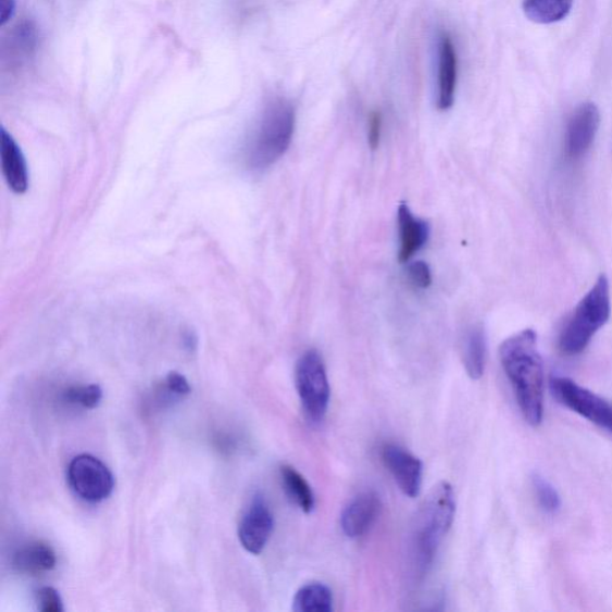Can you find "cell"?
<instances>
[{"instance_id": "8992f818", "label": "cell", "mask_w": 612, "mask_h": 612, "mask_svg": "<svg viewBox=\"0 0 612 612\" xmlns=\"http://www.w3.org/2000/svg\"><path fill=\"white\" fill-rule=\"evenodd\" d=\"M554 398L567 410L580 415L598 428L612 435V403L602 396L586 389L567 377H554L550 382Z\"/></svg>"}, {"instance_id": "d4e9b609", "label": "cell", "mask_w": 612, "mask_h": 612, "mask_svg": "<svg viewBox=\"0 0 612 612\" xmlns=\"http://www.w3.org/2000/svg\"><path fill=\"white\" fill-rule=\"evenodd\" d=\"M383 127V116L379 111L372 112L369 118L367 139L372 150L379 147Z\"/></svg>"}, {"instance_id": "9c48e42d", "label": "cell", "mask_w": 612, "mask_h": 612, "mask_svg": "<svg viewBox=\"0 0 612 612\" xmlns=\"http://www.w3.org/2000/svg\"><path fill=\"white\" fill-rule=\"evenodd\" d=\"M601 125V113L592 102L575 108L566 129V153L571 160H579L589 151Z\"/></svg>"}, {"instance_id": "8fae6325", "label": "cell", "mask_w": 612, "mask_h": 612, "mask_svg": "<svg viewBox=\"0 0 612 612\" xmlns=\"http://www.w3.org/2000/svg\"><path fill=\"white\" fill-rule=\"evenodd\" d=\"M459 57L451 36L442 32L438 42V93L440 111H449L454 103L458 88Z\"/></svg>"}, {"instance_id": "4316f807", "label": "cell", "mask_w": 612, "mask_h": 612, "mask_svg": "<svg viewBox=\"0 0 612 612\" xmlns=\"http://www.w3.org/2000/svg\"><path fill=\"white\" fill-rule=\"evenodd\" d=\"M184 342L188 351H195L198 340L193 334L188 333L185 335Z\"/></svg>"}, {"instance_id": "d6986e66", "label": "cell", "mask_w": 612, "mask_h": 612, "mask_svg": "<svg viewBox=\"0 0 612 612\" xmlns=\"http://www.w3.org/2000/svg\"><path fill=\"white\" fill-rule=\"evenodd\" d=\"M333 602V594L327 585L310 583L296 594L292 610L296 612H330Z\"/></svg>"}, {"instance_id": "3957f363", "label": "cell", "mask_w": 612, "mask_h": 612, "mask_svg": "<svg viewBox=\"0 0 612 612\" xmlns=\"http://www.w3.org/2000/svg\"><path fill=\"white\" fill-rule=\"evenodd\" d=\"M296 127V110L282 98L268 102L245 150L250 171L262 172L277 163L289 150Z\"/></svg>"}, {"instance_id": "ba28073f", "label": "cell", "mask_w": 612, "mask_h": 612, "mask_svg": "<svg viewBox=\"0 0 612 612\" xmlns=\"http://www.w3.org/2000/svg\"><path fill=\"white\" fill-rule=\"evenodd\" d=\"M274 529L273 513L261 496L251 501L238 527V538L250 554L259 555L266 548Z\"/></svg>"}, {"instance_id": "7c38bea8", "label": "cell", "mask_w": 612, "mask_h": 612, "mask_svg": "<svg viewBox=\"0 0 612 612\" xmlns=\"http://www.w3.org/2000/svg\"><path fill=\"white\" fill-rule=\"evenodd\" d=\"M382 502L375 491H364L353 498L341 513L344 534L350 538L364 536L376 523Z\"/></svg>"}, {"instance_id": "484cf974", "label": "cell", "mask_w": 612, "mask_h": 612, "mask_svg": "<svg viewBox=\"0 0 612 612\" xmlns=\"http://www.w3.org/2000/svg\"><path fill=\"white\" fill-rule=\"evenodd\" d=\"M15 0H0V23L7 24L15 14Z\"/></svg>"}, {"instance_id": "52a82bcc", "label": "cell", "mask_w": 612, "mask_h": 612, "mask_svg": "<svg viewBox=\"0 0 612 612\" xmlns=\"http://www.w3.org/2000/svg\"><path fill=\"white\" fill-rule=\"evenodd\" d=\"M67 483L84 501L101 502L113 494L115 479L108 466L91 454H79L67 467Z\"/></svg>"}, {"instance_id": "5b68a950", "label": "cell", "mask_w": 612, "mask_h": 612, "mask_svg": "<svg viewBox=\"0 0 612 612\" xmlns=\"http://www.w3.org/2000/svg\"><path fill=\"white\" fill-rule=\"evenodd\" d=\"M296 389L305 417L320 424L326 417L330 401V386L321 354L307 351L298 359L295 372Z\"/></svg>"}, {"instance_id": "6da1fadb", "label": "cell", "mask_w": 612, "mask_h": 612, "mask_svg": "<svg viewBox=\"0 0 612 612\" xmlns=\"http://www.w3.org/2000/svg\"><path fill=\"white\" fill-rule=\"evenodd\" d=\"M499 355L525 422L532 426L541 425L545 365L538 352L537 334L533 329H524L510 336L501 344Z\"/></svg>"}, {"instance_id": "277c9868", "label": "cell", "mask_w": 612, "mask_h": 612, "mask_svg": "<svg viewBox=\"0 0 612 612\" xmlns=\"http://www.w3.org/2000/svg\"><path fill=\"white\" fill-rule=\"evenodd\" d=\"M610 316V285L607 275L601 274L563 326L559 338L560 351L569 357L583 353Z\"/></svg>"}, {"instance_id": "44dd1931", "label": "cell", "mask_w": 612, "mask_h": 612, "mask_svg": "<svg viewBox=\"0 0 612 612\" xmlns=\"http://www.w3.org/2000/svg\"><path fill=\"white\" fill-rule=\"evenodd\" d=\"M103 391L100 386L72 387L64 394V399L71 404H77L86 410H95L102 401Z\"/></svg>"}, {"instance_id": "ac0fdd59", "label": "cell", "mask_w": 612, "mask_h": 612, "mask_svg": "<svg viewBox=\"0 0 612 612\" xmlns=\"http://www.w3.org/2000/svg\"><path fill=\"white\" fill-rule=\"evenodd\" d=\"M573 0H524V14L538 24H553L565 20L572 10Z\"/></svg>"}, {"instance_id": "4fadbf2b", "label": "cell", "mask_w": 612, "mask_h": 612, "mask_svg": "<svg viewBox=\"0 0 612 612\" xmlns=\"http://www.w3.org/2000/svg\"><path fill=\"white\" fill-rule=\"evenodd\" d=\"M401 262L411 261L428 241L429 225L420 220L407 205H401L398 212Z\"/></svg>"}, {"instance_id": "ffe728a7", "label": "cell", "mask_w": 612, "mask_h": 612, "mask_svg": "<svg viewBox=\"0 0 612 612\" xmlns=\"http://www.w3.org/2000/svg\"><path fill=\"white\" fill-rule=\"evenodd\" d=\"M532 482L539 507H541L546 513H558L562 502L557 488L551 485L546 477L539 474H534Z\"/></svg>"}, {"instance_id": "30bf717a", "label": "cell", "mask_w": 612, "mask_h": 612, "mask_svg": "<svg viewBox=\"0 0 612 612\" xmlns=\"http://www.w3.org/2000/svg\"><path fill=\"white\" fill-rule=\"evenodd\" d=\"M382 459L402 494L410 498L417 497L423 485V462L396 444H387L383 448Z\"/></svg>"}, {"instance_id": "5bb4252c", "label": "cell", "mask_w": 612, "mask_h": 612, "mask_svg": "<svg viewBox=\"0 0 612 612\" xmlns=\"http://www.w3.org/2000/svg\"><path fill=\"white\" fill-rule=\"evenodd\" d=\"M2 167L3 174L9 187L15 191L16 195L26 193L29 186V175L26 160L17 146L14 138H12L5 128H2Z\"/></svg>"}, {"instance_id": "9a60e30c", "label": "cell", "mask_w": 612, "mask_h": 612, "mask_svg": "<svg viewBox=\"0 0 612 612\" xmlns=\"http://www.w3.org/2000/svg\"><path fill=\"white\" fill-rule=\"evenodd\" d=\"M55 565L54 550L41 542L23 547L14 557V567L24 574L39 575L52 571Z\"/></svg>"}, {"instance_id": "cb8c5ba5", "label": "cell", "mask_w": 612, "mask_h": 612, "mask_svg": "<svg viewBox=\"0 0 612 612\" xmlns=\"http://www.w3.org/2000/svg\"><path fill=\"white\" fill-rule=\"evenodd\" d=\"M163 389L167 396H173V398H184V396L190 392L187 378L178 374V372H171V374L166 376Z\"/></svg>"}, {"instance_id": "e0dca14e", "label": "cell", "mask_w": 612, "mask_h": 612, "mask_svg": "<svg viewBox=\"0 0 612 612\" xmlns=\"http://www.w3.org/2000/svg\"><path fill=\"white\" fill-rule=\"evenodd\" d=\"M280 477L285 494L295 505L304 513H311L315 510L316 498L314 490H312L307 478L301 473L291 465H283L280 467Z\"/></svg>"}, {"instance_id": "2e32d148", "label": "cell", "mask_w": 612, "mask_h": 612, "mask_svg": "<svg viewBox=\"0 0 612 612\" xmlns=\"http://www.w3.org/2000/svg\"><path fill=\"white\" fill-rule=\"evenodd\" d=\"M487 358V338L482 326H474L466 332L463 344V363L467 376L477 380L485 374Z\"/></svg>"}, {"instance_id": "7a4b0ae2", "label": "cell", "mask_w": 612, "mask_h": 612, "mask_svg": "<svg viewBox=\"0 0 612 612\" xmlns=\"http://www.w3.org/2000/svg\"><path fill=\"white\" fill-rule=\"evenodd\" d=\"M454 513L453 488L441 482L430 489L412 525L407 558L414 579H424L432 567L444 537L451 529Z\"/></svg>"}, {"instance_id": "7402d4cb", "label": "cell", "mask_w": 612, "mask_h": 612, "mask_svg": "<svg viewBox=\"0 0 612 612\" xmlns=\"http://www.w3.org/2000/svg\"><path fill=\"white\" fill-rule=\"evenodd\" d=\"M408 280L416 287V289H428L432 284V274L427 263L415 261L407 267Z\"/></svg>"}, {"instance_id": "603a6c76", "label": "cell", "mask_w": 612, "mask_h": 612, "mask_svg": "<svg viewBox=\"0 0 612 612\" xmlns=\"http://www.w3.org/2000/svg\"><path fill=\"white\" fill-rule=\"evenodd\" d=\"M38 608L42 612H63V599L53 587H42L38 592Z\"/></svg>"}]
</instances>
